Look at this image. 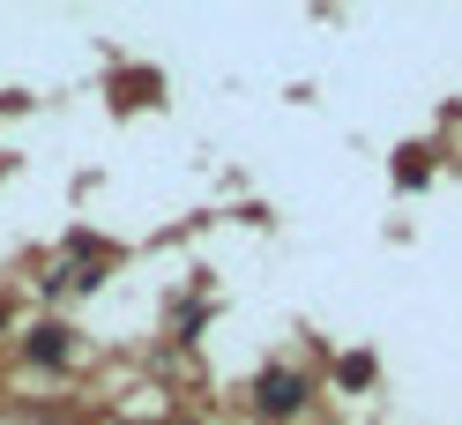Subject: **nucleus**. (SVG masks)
<instances>
[{
    "instance_id": "f257e3e1",
    "label": "nucleus",
    "mask_w": 462,
    "mask_h": 425,
    "mask_svg": "<svg viewBox=\"0 0 462 425\" xmlns=\"http://www.w3.org/2000/svg\"><path fill=\"white\" fill-rule=\"evenodd\" d=\"M299 403H306V381L299 374H262V411L269 418H291Z\"/></svg>"
},
{
    "instance_id": "f03ea898",
    "label": "nucleus",
    "mask_w": 462,
    "mask_h": 425,
    "mask_svg": "<svg viewBox=\"0 0 462 425\" xmlns=\"http://www.w3.org/2000/svg\"><path fill=\"white\" fill-rule=\"evenodd\" d=\"M31 358L38 365H68V328H38L31 336Z\"/></svg>"
}]
</instances>
